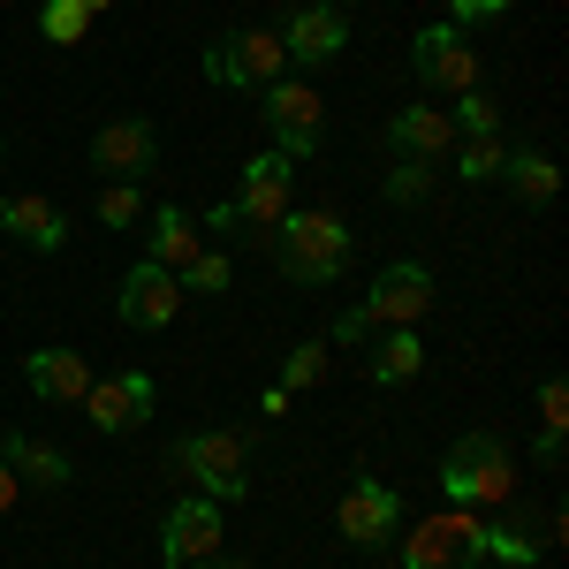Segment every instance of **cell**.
Returning <instances> with one entry per match:
<instances>
[{
    "label": "cell",
    "instance_id": "cell-1",
    "mask_svg": "<svg viewBox=\"0 0 569 569\" xmlns=\"http://www.w3.org/2000/svg\"><path fill=\"white\" fill-rule=\"evenodd\" d=\"M259 251L281 266V281L327 289V281H342V266H350V228L335 213H319V206H289L273 228H259Z\"/></svg>",
    "mask_w": 569,
    "mask_h": 569
},
{
    "label": "cell",
    "instance_id": "cell-2",
    "mask_svg": "<svg viewBox=\"0 0 569 569\" xmlns=\"http://www.w3.org/2000/svg\"><path fill=\"white\" fill-rule=\"evenodd\" d=\"M440 486L456 509H501L517 493V456L501 433H463L448 456H440Z\"/></svg>",
    "mask_w": 569,
    "mask_h": 569
},
{
    "label": "cell",
    "instance_id": "cell-3",
    "mask_svg": "<svg viewBox=\"0 0 569 569\" xmlns=\"http://www.w3.org/2000/svg\"><path fill=\"white\" fill-rule=\"evenodd\" d=\"M176 471L198 486L206 501L228 509V501H243V493H251V440L228 433V426H198V433L176 440Z\"/></svg>",
    "mask_w": 569,
    "mask_h": 569
},
{
    "label": "cell",
    "instance_id": "cell-4",
    "mask_svg": "<svg viewBox=\"0 0 569 569\" xmlns=\"http://www.w3.org/2000/svg\"><path fill=\"white\" fill-rule=\"evenodd\" d=\"M259 99H266L259 122H266V137H273L281 160H311V152L327 144V99H319L305 77H273Z\"/></svg>",
    "mask_w": 569,
    "mask_h": 569
},
{
    "label": "cell",
    "instance_id": "cell-5",
    "mask_svg": "<svg viewBox=\"0 0 569 569\" xmlns=\"http://www.w3.org/2000/svg\"><path fill=\"white\" fill-rule=\"evenodd\" d=\"M91 168L107 182H152L160 176V122L152 114H114L91 130Z\"/></svg>",
    "mask_w": 569,
    "mask_h": 569
},
{
    "label": "cell",
    "instance_id": "cell-6",
    "mask_svg": "<svg viewBox=\"0 0 569 569\" xmlns=\"http://www.w3.org/2000/svg\"><path fill=\"white\" fill-rule=\"evenodd\" d=\"M281 69H289V53H281L273 31H220V39L206 46V77H213L220 91H266Z\"/></svg>",
    "mask_w": 569,
    "mask_h": 569
},
{
    "label": "cell",
    "instance_id": "cell-7",
    "mask_svg": "<svg viewBox=\"0 0 569 569\" xmlns=\"http://www.w3.org/2000/svg\"><path fill=\"white\" fill-rule=\"evenodd\" d=\"M479 509H440L402 531V569H471L479 562Z\"/></svg>",
    "mask_w": 569,
    "mask_h": 569
},
{
    "label": "cell",
    "instance_id": "cell-8",
    "mask_svg": "<svg viewBox=\"0 0 569 569\" xmlns=\"http://www.w3.org/2000/svg\"><path fill=\"white\" fill-rule=\"evenodd\" d=\"M410 77L426 91H440V99H463V91H479V53H471V39L456 23H433V31L410 39Z\"/></svg>",
    "mask_w": 569,
    "mask_h": 569
},
{
    "label": "cell",
    "instance_id": "cell-9",
    "mask_svg": "<svg viewBox=\"0 0 569 569\" xmlns=\"http://www.w3.org/2000/svg\"><path fill=\"white\" fill-rule=\"evenodd\" d=\"M335 531L350 547H388L395 531H402V493L388 479H372V471H357L342 486V501H335Z\"/></svg>",
    "mask_w": 569,
    "mask_h": 569
},
{
    "label": "cell",
    "instance_id": "cell-10",
    "mask_svg": "<svg viewBox=\"0 0 569 569\" xmlns=\"http://www.w3.org/2000/svg\"><path fill=\"white\" fill-rule=\"evenodd\" d=\"M152 410H160V380H152V372H114V380H91V388H84V418L107 440L137 433Z\"/></svg>",
    "mask_w": 569,
    "mask_h": 569
},
{
    "label": "cell",
    "instance_id": "cell-11",
    "mask_svg": "<svg viewBox=\"0 0 569 569\" xmlns=\"http://www.w3.org/2000/svg\"><path fill=\"white\" fill-rule=\"evenodd\" d=\"M220 555V501L190 493L160 517V569H198Z\"/></svg>",
    "mask_w": 569,
    "mask_h": 569
},
{
    "label": "cell",
    "instance_id": "cell-12",
    "mask_svg": "<svg viewBox=\"0 0 569 569\" xmlns=\"http://www.w3.org/2000/svg\"><path fill=\"white\" fill-rule=\"evenodd\" d=\"M114 311H122V327H137V335H160V327H176L182 311V281L168 273V266H130L122 273V289H114Z\"/></svg>",
    "mask_w": 569,
    "mask_h": 569
},
{
    "label": "cell",
    "instance_id": "cell-13",
    "mask_svg": "<svg viewBox=\"0 0 569 569\" xmlns=\"http://www.w3.org/2000/svg\"><path fill=\"white\" fill-rule=\"evenodd\" d=\"M273 39H281V53H289L297 69H327V61H342V46H350V16L327 8V0H305Z\"/></svg>",
    "mask_w": 569,
    "mask_h": 569
},
{
    "label": "cell",
    "instance_id": "cell-14",
    "mask_svg": "<svg viewBox=\"0 0 569 569\" xmlns=\"http://www.w3.org/2000/svg\"><path fill=\"white\" fill-rule=\"evenodd\" d=\"M433 273H426V266L418 259H395V266H380V281H372V289H365V311H372V319H380V327H418V319H426V311H433Z\"/></svg>",
    "mask_w": 569,
    "mask_h": 569
},
{
    "label": "cell",
    "instance_id": "cell-15",
    "mask_svg": "<svg viewBox=\"0 0 569 569\" xmlns=\"http://www.w3.org/2000/svg\"><path fill=\"white\" fill-rule=\"evenodd\" d=\"M289 182H297V168H289L273 144L243 160V176H236V213L251 220V236H259V228H273V220L289 213Z\"/></svg>",
    "mask_w": 569,
    "mask_h": 569
},
{
    "label": "cell",
    "instance_id": "cell-16",
    "mask_svg": "<svg viewBox=\"0 0 569 569\" xmlns=\"http://www.w3.org/2000/svg\"><path fill=\"white\" fill-rule=\"evenodd\" d=\"M388 144H395V160H426V168H440V160L456 152V122H448V107H395L388 114Z\"/></svg>",
    "mask_w": 569,
    "mask_h": 569
},
{
    "label": "cell",
    "instance_id": "cell-17",
    "mask_svg": "<svg viewBox=\"0 0 569 569\" xmlns=\"http://www.w3.org/2000/svg\"><path fill=\"white\" fill-rule=\"evenodd\" d=\"M0 236H16V243H31V251H69V220H61V206L53 198H39V190H8L0 198Z\"/></svg>",
    "mask_w": 569,
    "mask_h": 569
},
{
    "label": "cell",
    "instance_id": "cell-18",
    "mask_svg": "<svg viewBox=\"0 0 569 569\" xmlns=\"http://www.w3.org/2000/svg\"><path fill=\"white\" fill-rule=\"evenodd\" d=\"M365 372H372V388H410V380L426 372L418 327H380V335L365 342Z\"/></svg>",
    "mask_w": 569,
    "mask_h": 569
},
{
    "label": "cell",
    "instance_id": "cell-19",
    "mask_svg": "<svg viewBox=\"0 0 569 569\" xmlns=\"http://www.w3.org/2000/svg\"><path fill=\"white\" fill-rule=\"evenodd\" d=\"M23 388L39 402H84V388H91L84 350H31L23 357Z\"/></svg>",
    "mask_w": 569,
    "mask_h": 569
},
{
    "label": "cell",
    "instance_id": "cell-20",
    "mask_svg": "<svg viewBox=\"0 0 569 569\" xmlns=\"http://www.w3.org/2000/svg\"><path fill=\"white\" fill-rule=\"evenodd\" d=\"M0 463L16 471V479H39L46 493H61V486H77V463L39 433H0Z\"/></svg>",
    "mask_w": 569,
    "mask_h": 569
},
{
    "label": "cell",
    "instance_id": "cell-21",
    "mask_svg": "<svg viewBox=\"0 0 569 569\" xmlns=\"http://www.w3.org/2000/svg\"><path fill=\"white\" fill-rule=\"evenodd\" d=\"M206 251V236H198V213H182V206H160V213L144 220V259L182 273V266Z\"/></svg>",
    "mask_w": 569,
    "mask_h": 569
},
{
    "label": "cell",
    "instance_id": "cell-22",
    "mask_svg": "<svg viewBox=\"0 0 569 569\" xmlns=\"http://www.w3.org/2000/svg\"><path fill=\"white\" fill-rule=\"evenodd\" d=\"M493 182H509V198L539 213V206H555V190H562V168H555L547 152H509V160H501V176H493Z\"/></svg>",
    "mask_w": 569,
    "mask_h": 569
},
{
    "label": "cell",
    "instance_id": "cell-23",
    "mask_svg": "<svg viewBox=\"0 0 569 569\" xmlns=\"http://www.w3.org/2000/svg\"><path fill=\"white\" fill-rule=\"evenodd\" d=\"M84 31H91L84 0H39V39L46 46H84Z\"/></svg>",
    "mask_w": 569,
    "mask_h": 569
},
{
    "label": "cell",
    "instance_id": "cell-24",
    "mask_svg": "<svg viewBox=\"0 0 569 569\" xmlns=\"http://www.w3.org/2000/svg\"><path fill=\"white\" fill-rule=\"evenodd\" d=\"M176 281H182V297H228V289H236V273H228V251H213V243H206L198 259L182 266Z\"/></svg>",
    "mask_w": 569,
    "mask_h": 569
},
{
    "label": "cell",
    "instance_id": "cell-25",
    "mask_svg": "<svg viewBox=\"0 0 569 569\" xmlns=\"http://www.w3.org/2000/svg\"><path fill=\"white\" fill-rule=\"evenodd\" d=\"M448 160H463V182H493L501 160H509V144H501V137H456Z\"/></svg>",
    "mask_w": 569,
    "mask_h": 569
},
{
    "label": "cell",
    "instance_id": "cell-26",
    "mask_svg": "<svg viewBox=\"0 0 569 569\" xmlns=\"http://www.w3.org/2000/svg\"><path fill=\"white\" fill-rule=\"evenodd\" d=\"M380 198H388V206H426V198H433V168H426V160H395L388 182H380Z\"/></svg>",
    "mask_w": 569,
    "mask_h": 569
},
{
    "label": "cell",
    "instance_id": "cell-27",
    "mask_svg": "<svg viewBox=\"0 0 569 569\" xmlns=\"http://www.w3.org/2000/svg\"><path fill=\"white\" fill-rule=\"evenodd\" d=\"M144 220V182H99V228H137Z\"/></svg>",
    "mask_w": 569,
    "mask_h": 569
},
{
    "label": "cell",
    "instance_id": "cell-28",
    "mask_svg": "<svg viewBox=\"0 0 569 569\" xmlns=\"http://www.w3.org/2000/svg\"><path fill=\"white\" fill-rule=\"evenodd\" d=\"M448 122H456V137H501V107H493L486 91H463V99L448 107Z\"/></svg>",
    "mask_w": 569,
    "mask_h": 569
},
{
    "label": "cell",
    "instance_id": "cell-29",
    "mask_svg": "<svg viewBox=\"0 0 569 569\" xmlns=\"http://www.w3.org/2000/svg\"><path fill=\"white\" fill-rule=\"evenodd\" d=\"M319 380H327V342H297V350L281 357V388H289V395L319 388Z\"/></svg>",
    "mask_w": 569,
    "mask_h": 569
},
{
    "label": "cell",
    "instance_id": "cell-30",
    "mask_svg": "<svg viewBox=\"0 0 569 569\" xmlns=\"http://www.w3.org/2000/svg\"><path fill=\"white\" fill-rule=\"evenodd\" d=\"M198 236H220V243H243V236H251V220L236 213V198H213V206L198 213Z\"/></svg>",
    "mask_w": 569,
    "mask_h": 569
},
{
    "label": "cell",
    "instance_id": "cell-31",
    "mask_svg": "<svg viewBox=\"0 0 569 569\" xmlns=\"http://www.w3.org/2000/svg\"><path fill=\"white\" fill-rule=\"evenodd\" d=\"M539 433H569V380L562 372L539 380Z\"/></svg>",
    "mask_w": 569,
    "mask_h": 569
},
{
    "label": "cell",
    "instance_id": "cell-32",
    "mask_svg": "<svg viewBox=\"0 0 569 569\" xmlns=\"http://www.w3.org/2000/svg\"><path fill=\"white\" fill-rule=\"evenodd\" d=\"M372 335H380V319H372V311H365V305H350V311H342V319H335V342H342V350H365Z\"/></svg>",
    "mask_w": 569,
    "mask_h": 569
},
{
    "label": "cell",
    "instance_id": "cell-33",
    "mask_svg": "<svg viewBox=\"0 0 569 569\" xmlns=\"http://www.w3.org/2000/svg\"><path fill=\"white\" fill-rule=\"evenodd\" d=\"M509 16V0H448V23L456 31H471V23H501Z\"/></svg>",
    "mask_w": 569,
    "mask_h": 569
},
{
    "label": "cell",
    "instance_id": "cell-34",
    "mask_svg": "<svg viewBox=\"0 0 569 569\" xmlns=\"http://www.w3.org/2000/svg\"><path fill=\"white\" fill-rule=\"evenodd\" d=\"M562 440L569 433H539V440H531V463H547V471H555V463H562Z\"/></svg>",
    "mask_w": 569,
    "mask_h": 569
},
{
    "label": "cell",
    "instance_id": "cell-35",
    "mask_svg": "<svg viewBox=\"0 0 569 569\" xmlns=\"http://www.w3.org/2000/svg\"><path fill=\"white\" fill-rule=\"evenodd\" d=\"M16 493H23V479H16V471H8V463H0V517H8V509H16Z\"/></svg>",
    "mask_w": 569,
    "mask_h": 569
},
{
    "label": "cell",
    "instance_id": "cell-36",
    "mask_svg": "<svg viewBox=\"0 0 569 569\" xmlns=\"http://www.w3.org/2000/svg\"><path fill=\"white\" fill-rule=\"evenodd\" d=\"M198 569H251V562H220V555H213V562H198Z\"/></svg>",
    "mask_w": 569,
    "mask_h": 569
},
{
    "label": "cell",
    "instance_id": "cell-37",
    "mask_svg": "<svg viewBox=\"0 0 569 569\" xmlns=\"http://www.w3.org/2000/svg\"><path fill=\"white\" fill-rule=\"evenodd\" d=\"M84 8H91V16H107V8H114V0H84Z\"/></svg>",
    "mask_w": 569,
    "mask_h": 569
},
{
    "label": "cell",
    "instance_id": "cell-38",
    "mask_svg": "<svg viewBox=\"0 0 569 569\" xmlns=\"http://www.w3.org/2000/svg\"><path fill=\"white\" fill-rule=\"evenodd\" d=\"M327 8H350V0H327Z\"/></svg>",
    "mask_w": 569,
    "mask_h": 569
},
{
    "label": "cell",
    "instance_id": "cell-39",
    "mask_svg": "<svg viewBox=\"0 0 569 569\" xmlns=\"http://www.w3.org/2000/svg\"><path fill=\"white\" fill-rule=\"evenodd\" d=\"M0 152H8V137H0Z\"/></svg>",
    "mask_w": 569,
    "mask_h": 569
},
{
    "label": "cell",
    "instance_id": "cell-40",
    "mask_svg": "<svg viewBox=\"0 0 569 569\" xmlns=\"http://www.w3.org/2000/svg\"><path fill=\"white\" fill-rule=\"evenodd\" d=\"M471 569H486V562H471Z\"/></svg>",
    "mask_w": 569,
    "mask_h": 569
}]
</instances>
